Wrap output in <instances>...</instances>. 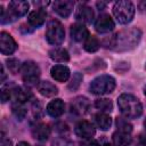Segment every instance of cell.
<instances>
[{
    "label": "cell",
    "mask_w": 146,
    "mask_h": 146,
    "mask_svg": "<svg viewBox=\"0 0 146 146\" xmlns=\"http://www.w3.org/2000/svg\"><path fill=\"white\" fill-rule=\"evenodd\" d=\"M23 81L29 86H38L39 84V78L41 74V70L39 65L33 60H26L22 64L21 71H19Z\"/></svg>",
    "instance_id": "8992f818"
},
{
    "label": "cell",
    "mask_w": 146,
    "mask_h": 146,
    "mask_svg": "<svg viewBox=\"0 0 146 146\" xmlns=\"http://www.w3.org/2000/svg\"><path fill=\"white\" fill-rule=\"evenodd\" d=\"M80 146H100L99 143L97 140H95L94 138H89V139H83L80 143Z\"/></svg>",
    "instance_id": "1f68e13d"
},
{
    "label": "cell",
    "mask_w": 146,
    "mask_h": 146,
    "mask_svg": "<svg viewBox=\"0 0 146 146\" xmlns=\"http://www.w3.org/2000/svg\"><path fill=\"white\" fill-rule=\"evenodd\" d=\"M75 19L78 21V23L81 24H90L94 21L95 17V13L92 10L91 7H89L88 5L84 3H80L75 10Z\"/></svg>",
    "instance_id": "9c48e42d"
},
{
    "label": "cell",
    "mask_w": 146,
    "mask_h": 146,
    "mask_svg": "<svg viewBox=\"0 0 146 146\" xmlns=\"http://www.w3.org/2000/svg\"><path fill=\"white\" fill-rule=\"evenodd\" d=\"M74 132L78 137H80L82 139H89L96 135V128L94 127V124L91 122L82 120L76 123V125L74 128Z\"/></svg>",
    "instance_id": "30bf717a"
},
{
    "label": "cell",
    "mask_w": 146,
    "mask_h": 146,
    "mask_svg": "<svg viewBox=\"0 0 146 146\" xmlns=\"http://www.w3.org/2000/svg\"><path fill=\"white\" fill-rule=\"evenodd\" d=\"M115 86H116V81L113 76L103 74L95 78L90 82L89 90L94 95H107L113 92V90L115 89Z\"/></svg>",
    "instance_id": "3957f363"
},
{
    "label": "cell",
    "mask_w": 146,
    "mask_h": 146,
    "mask_svg": "<svg viewBox=\"0 0 146 146\" xmlns=\"http://www.w3.org/2000/svg\"><path fill=\"white\" fill-rule=\"evenodd\" d=\"M17 49V43L14 40V38L2 31L0 33V51L2 55H13Z\"/></svg>",
    "instance_id": "ba28073f"
},
{
    "label": "cell",
    "mask_w": 146,
    "mask_h": 146,
    "mask_svg": "<svg viewBox=\"0 0 146 146\" xmlns=\"http://www.w3.org/2000/svg\"><path fill=\"white\" fill-rule=\"evenodd\" d=\"M95 107L102 113H111L113 111V103L108 98H98L95 100Z\"/></svg>",
    "instance_id": "cb8c5ba5"
},
{
    "label": "cell",
    "mask_w": 146,
    "mask_h": 146,
    "mask_svg": "<svg viewBox=\"0 0 146 146\" xmlns=\"http://www.w3.org/2000/svg\"><path fill=\"white\" fill-rule=\"evenodd\" d=\"M96 6H97V8H98L99 10H103L104 8H106L107 2H104V1H98V2H96Z\"/></svg>",
    "instance_id": "e575fe53"
},
{
    "label": "cell",
    "mask_w": 146,
    "mask_h": 146,
    "mask_svg": "<svg viewBox=\"0 0 146 146\" xmlns=\"http://www.w3.org/2000/svg\"><path fill=\"white\" fill-rule=\"evenodd\" d=\"M95 30L98 33H110L114 30L115 23L108 14H100L95 21Z\"/></svg>",
    "instance_id": "52a82bcc"
},
{
    "label": "cell",
    "mask_w": 146,
    "mask_h": 146,
    "mask_svg": "<svg viewBox=\"0 0 146 146\" xmlns=\"http://www.w3.org/2000/svg\"><path fill=\"white\" fill-rule=\"evenodd\" d=\"M117 106L125 119H136L143 113V105L140 100L131 94L120 95L117 97Z\"/></svg>",
    "instance_id": "7a4b0ae2"
},
{
    "label": "cell",
    "mask_w": 146,
    "mask_h": 146,
    "mask_svg": "<svg viewBox=\"0 0 146 146\" xmlns=\"http://www.w3.org/2000/svg\"><path fill=\"white\" fill-rule=\"evenodd\" d=\"M70 33H71L72 39L76 42H81V41L84 42L90 35L88 29L84 26V24H81V23L72 24L70 27Z\"/></svg>",
    "instance_id": "2e32d148"
},
{
    "label": "cell",
    "mask_w": 146,
    "mask_h": 146,
    "mask_svg": "<svg viewBox=\"0 0 146 146\" xmlns=\"http://www.w3.org/2000/svg\"><path fill=\"white\" fill-rule=\"evenodd\" d=\"M36 88H38V91L44 97H54V96H56L58 94V88L54 83H51L49 81L39 82Z\"/></svg>",
    "instance_id": "44dd1931"
},
{
    "label": "cell",
    "mask_w": 146,
    "mask_h": 146,
    "mask_svg": "<svg viewBox=\"0 0 146 146\" xmlns=\"http://www.w3.org/2000/svg\"><path fill=\"white\" fill-rule=\"evenodd\" d=\"M74 8V1L71 0H58L52 3V9L56 11L60 17H68Z\"/></svg>",
    "instance_id": "5bb4252c"
},
{
    "label": "cell",
    "mask_w": 146,
    "mask_h": 146,
    "mask_svg": "<svg viewBox=\"0 0 146 146\" xmlns=\"http://www.w3.org/2000/svg\"><path fill=\"white\" fill-rule=\"evenodd\" d=\"M51 78L58 82H65L71 76V71L65 65H55L50 70Z\"/></svg>",
    "instance_id": "ac0fdd59"
},
{
    "label": "cell",
    "mask_w": 146,
    "mask_h": 146,
    "mask_svg": "<svg viewBox=\"0 0 146 146\" xmlns=\"http://www.w3.org/2000/svg\"><path fill=\"white\" fill-rule=\"evenodd\" d=\"M113 15L120 24H128L135 16V5L129 0L116 1L113 6Z\"/></svg>",
    "instance_id": "277c9868"
},
{
    "label": "cell",
    "mask_w": 146,
    "mask_h": 146,
    "mask_svg": "<svg viewBox=\"0 0 146 146\" xmlns=\"http://www.w3.org/2000/svg\"><path fill=\"white\" fill-rule=\"evenodd\" d=\"M6 64H7V67L8 70L10 71L11 74H17L19 71H21V67H22V64L21 62L15 58V57H9L7 60H6Z\"/></svg>",
    "instance_id": "83f0119b"
},
{
    "label": "cell",
    "mask_w": 146,
    "mask_h": 146,
    "mask_svg": "<svg viewBox=\"0 0 146 146\" xmlns=\"http://www.w3.org/2000/svg\"><path fill=\"white\" fill-rule=\"evenodd\" d=\"M140 140H141V143L146 146V136H144V135H140Z\"/></svg>",
    "instance_id": "74e56055"
},
{
    "label": "cell",
    "mask_w": 146,
    "mask_h": 146,
    "mask_svg": "<svg viewBox=\"0 0 146 146\" xmlns=\"http://www.w3.org/2000/svg\"><path fill=\"white\" fill-rule=\"evenodd\" d=\"M99 47H100V42L94 35H89L88 39L83 42V49L88 52H96L99 49Z\"/></svg>",
    "instance_id": "d4e9b609"
},
{
    "label": "cell",
    "mask_w": 146,
    "mask_h": 146,
    "mask_svg": "<svg viewBox=\"0 0 146 146\" xmlns=\"http://www.w3.org/2000/svg\"><path fill=\"white\" fill-rule=\"evenodd\" d=\"M103 146H113V145H112V144H108V143H106V144H104Z\"/></svg>",
    "instance_id": "f35d334b"
},
{
    "label": "cell",
    "mask_w": 146,
    "mask_h": 146,
    "mask_svg": "<svg viewBox=\"0 0 146 146\" xmlns=\"http://www.w3.org/2000/svg\"><path fill=\"white\" fill-rule=\"evenodd\" d=\"M116 125H117V130L119 131L127 132V133H131V131H132V125L128 122L127 119L117 117L116 119Z\"/></svg>",
    "instance_id": "f1b7e54d"
},
{
    "label": "cell",
    "mask_w": 146,
    "mask_h": 146,
    "mask_svg": "<svg viewBox=\"0 0 146 146\" xmlns=\"http://www.w3.org/2000/svg\"><path fill=\"white\" fill-rule=\"evenodd\" d=\"M56 128H57L56 130H57V131H60L62 133L65 132V131H68V127H67L65 123H63V122L57 123V124H56Z\"/></svg>",
    "instance_id": "d6a6232c"
},
{
    "label": "cell",
    "mask_w": 146,
    "mask_h": 146,
    "mask_svg": "<svg viewBox=\"0 0 146 146\" xmlns=\"http://www.w3.org/2000/svg\"><path fill=\"white\" fill-rule=\"evenodd\" d=\"M46 39L52 46H60L65 40V30L63 24L57 19H51L47 24Z\"/></svg>",
    "instance_id": "5b68a950"
},
{
    "label": "cell",
    "mask_w": 146,
    "mask_h": 146,
    "mask_svg": "<svg viewBox=\"0 0 146 146\" xmlns=\"http://www.w3.org/2000/svg\"><path fill=\"white\" fill-rule=\"evenodd\" d=\"M1 75H2V78H1V82H3V80H5V78H6V73H5L3 65H1Z\"/></svg>",
    "instance_id": "d590c367"
},
{
    "label": "cell",
    "mask_w": 146,
    "mask_h": 146,
    "mask_svg": "<svg viewBox=\"0 0 146 146\" xmlns=\"http://www.w3.org/2000/svg\"><path fill=\"white\" fill-rule=\"evenodd\" d=\"M0 146H11V140H10L9 138L2 137V138H1V143H0Z\"/></svg>",
    "instance_id": "836d02e7"
},
{
    "label": "cell",
    "mask_w": 146,
    "mask_h": 146,
    "mask_svg": "<svg viewBox=\"0 0 146 146\" xmlns=\"http://www.w3.org/2000/svg\"><path fill=\"white\" fill-rule=\"evenodd\" d=\"M51 146H74V144L65 137H58L52 141Z\"/></svg>",
    "instance_id": "f546056e"
},
{
    "label": "cell",
    "mask_w": 146,
    "mask_h": 146,
    "mask_svg": "<svg viewBox=\"0 0 146 146\" xmlns=\"http://www.w3.org/2000/svg\"><path fill=\"white\" fill-rule=\"evenodd\" d=\"M47 18V11L44 8H36L32 10L27 16V23L32 27H40L44 24Z\"/></svg>",
    "instance_id": "9a60e30c"
},
{
    "label": "cell",
    "mask_w": 146,
    "mask_h": 146,
    "mask_svg": "<svg viewBox=\"0 0 146 146\" xmlns=\"http://www.w3.org/2000/svg\"><path fill=\"white\" fill-rule=\"evenodd\" d=\"M112 140H113V144L115 146H129L132 141V138H131L130 133L122 132V131L117 130L113 133Z\"/></svg>",
    "instance_id": "7402d4cb"
},
{
    "label": "cell",
    "mask_w": 146,
    "mask_h": 146,
    "mask_svg": "<svg viewBox=\"0 0 146 146\" xmlns=\"http://www.w3.org/2000/svg\"><path fill=\"white\" fill-rule=\"evenodd\" d=\"M46 111L51 117H59L65 112V104L60 98H55L48 103Z\"/></svg>",
    "instance_id": "e0dca14e"
},
{
    "label": "cell",
    "mask_w": 146,
    "mask_h": 146,
    "mask_svg": "<svg viewBox=\"0 0 146 146\" xmlns=\"http://www.w3.org/2000/svg\"><path fill=\"white\" fill-rule=\"evenodd\" d=\"M49 57L51 60L56 63H66L70 60V54L65 48L62 47H55L49 50Z\"/></svg>",
    "instance_id": "ffe728a7"
},
{
    "label": "cell",
    "mask_w": 146,
    "mask_h": 146,
    "mask_svg": "<svg viewBox=\"0 0 146 146\" xmlns=\"http://www.w3.org/2000/svg\"><path fill=\"white\" fill-rule=\"evenodd\" d=\"M141 38V31L137 27H131L116 33L113 36L112 49L116 51H127L137 47Z\"/></svg>",
    "instance_id": "6da1fadb"
},
{
    "label": "cell",
    "mask_w": 146,
    "mask_h": 146,
    "mask_svg": "<svg viewBox=\"0 0 146 146\" xmlns=\"http://www.w3.org/2000/svg\"><path fill=\"white\" fill-rule=\"evenodd\" d=\"M9 99H11V88L8 84L7 87L3 86L2 89H1V102L2 103H6Z\"/></svg>",
    "instance_id": "4dcf8cb0"
},
{
    "label": "cell",
    "mask_w": 146,
    "mask_h": 146,
    "mask_svg": "<svg viewBox=\"0 0 146 146\" xmlns=\"http://www.w3.org/2000/svg\"><path fill=\"white\" fill-rule=\"evenodd\" d=\"M95 123H96V125H97L100 130L106 131V130H108V129L111 128V125H112V117H111L108 114L100 112V113H97V114L95 115Z\"/></svg>",
    "instance_id": "603a6c76"
},
{
    "label": "cell",
    "mask_w": 146,
    "mask_h": 146,
    "mask_svg": "<svg viewBox=\"0 0 146 146\" xmlns=\"http://www.w3.org/2000/svg\"><path fill=\"white\" fill-rule=\"evenodd\" d=\"M89 106H90L89 99L84 96L75 97L71 102V111H72V113H74L76 115H84L88 112Z\"/></svg>",
    "instance_id": "4fadbf2b"
},
{
    "label": "cell",
    "mask_w": 146,
    "mask_h": 146,
    "mask_svg": "<svg viewBox=\"0 0 146 146\" xmlns=\"http://www.w3.org/2000/svg\"><path fill=\"white\" fill-rule=\"evenodd\" d=\"M29 2L27 1H22V0H14L10 1L8 5V11L10 13V15L16 19L17 17H22L24 16L27 10H29Z\"/></svg>",
    "instance_id": "8fae6325"
},
{
    "label": "cell",
    "mask_w": 146,
    "mask_h": 146,
    "mask_svg": "<svg viewBox=\"0 0 146 146\" xmlns=\"http://www.w3.org/2000/svg\"><path fill=\"white\" fill-rule=\"evenodd\" d=\"M16 146H31L29 143H26V141H19Z\"/></svg>",
    "instance_id": "8d00e7d4"
},
{
    "label": "cell",
    "mask_w": 146,
    "mask_h": 146,
    "mask_svg": "<svg viewBox=\"0 0 146 146\" xmlns=\"http://www.w3.org/2000/svg\"><path fill=\"white\" fill-rule=\"evenodd\" d=\"M144 94H145V96H146V84H145V87H144Z\"/></svg>",
    "instance_id": "ab89813d"
},
{
    "label": "cell",
    "mask_w": 146,
    "mask_h": 146,
    "mask_svg": "<svg viewBox=\"0 0 146 146\" xmlns=\"http://www.w3.org/2000/svg\"><path fill=\"white\" fill-rule=\"evenodd\" d=\"M11 113L14 114V116L22 121L26 117V114H27V108L25 107L24 104H19V103H13L11 104Z\"/></svg>",
    "instance_id": "484cf974"
},
{
    "label": "cell",
    "mask_w": 146,
    "mask_h": 146,
    "mask_svg": "<svg viewBox=\"0 0 146 146\" xmlns=\"http://www.w3.org/2000/svg\"><path fill=\"white\" fill-rule=\"evenodd\" d=\"M145 70H146V64H145Z\"/></svg>",
    "instance_id": "b9f144b4"
},
{
    "label": "cell",
    "mask_w": 146,
    "mask_h": 146,
    "mask_svg": "<svg viewBox=\"0 0 146 146\" xmlns=\"http://www.w3.org/2000/svg\"><path fill=\"white\" fill-rule=\"evenodd\" d=\"M11 88V99L13 103H19V104H25L27 100L33 98L32 92L26 89V88H22L18 86H14L10 87Z\"/></svg>",
    "instance_id": "7c38bea8"
},
{
    "label": "cell",
    "mask_w": 146,
    "mask_h": 146,
    "mask_svg": "<svg viewBox=\"0 0 146 146\" xmlns=\"http://www.w3.org/2000/svg\"><path fill=\"white\" fill-rule=\"evenodd\" d=\"M50 127L46 123H38L32 128V136L33 138H35L36 140L40 141H44L49 138L50 136Z\"/></svg>",
    "instance_id": "d6986e66"
},
{
    "label": "cell",
    "mask_w": 146,
    "mask_h": 146,
    "mask_svg": "<svg viewBox=\"0 0 146 146\" xmlns=\"http://www.w3.org/2000/svg\"><path fill=\"white\" fill-rule=\"evenodd\" d=\"M82 80H83L82 73H80V72L73 73V76L71 78V80H70V82H68V84H67V88H68L70 90H72V91H75V90L79 89V87L81 86Z\"/></svg>",
    "instance_id": "4316f807"
},
{
    "label": "cell",
    "mask_w": 146,
    "mask_h": 146,
    "mask_svg": "<svg viewBox=\"0 0 146 146\" xmlns=\"http://www.w3.org/2000/svg\"><path fill=\"white\" fill-rule=\"evenodd\" d=\"M144 127H145V129H146V119H145V121H144Z\"/></svg>",
    "instance_id": "60d3db41"
}]
</instances>
